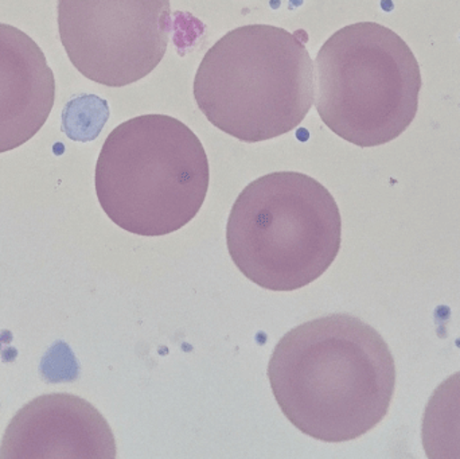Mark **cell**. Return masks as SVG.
I'll use <instances>...</instances> for the list:
<instances>
[{
    "label": "cell",
    "instance_id": "obj_1",
    "mask_svg": "<svg viewBox=\"0 0 460 459\" xmlns=\"http://www.w3.org/2000/svg\"><path fill=\"white\" fill-rule=\"evenodd\" d=\"M268 379L287 419L318 441L348 442L388 414L396 384L383 337L349 314L292 329L276 345Z\"/></svg>",
    "mask_w": 460,
    "mask_h": 459
},
{
    "label": "cell",
    "instance_id": "obj_2",
    "mask_svg": "<svg viewBox=\"0 0 460 459\" xmlns=\"http://www.w3.org/2000/svg\"><path fill=\"white\" fill-rule=\"evenodd\" d=\"M307 32L248 24L226 32L205 54L194 99L220 131L246 143L288 134L315 102V65Z\"/></svg>",
    "mask_w": 460,
    "mask_h": 459
},
{
    "label": "cell",
    "instance_id": "obj_3",
    "mask_svg": "<svg viewBox=\"0 0 460 459\" xmlns=\"http://www.w3.org/2000/svg\"><path fill=\"white\" fill-rule=\"evenodd\" d=\"M210 169L204 146L178 119L143 115L116 127L96 164L97 199L129 234L164 236L204 205Z\"/></svg>",
    "mask_w": 460,
    "mask_h": 459
},
{
    "label": "cell",
    "instance_id": "obj_4",
    "mask_svg": "<svg viewBox=\"0 0 460 459\" xmlns=\"http://www.w3.org/2000/svg\"><path fill=\"white\" fill-rule=\"evenodd\" d=\"M337 202L302 172H280L249 183L233 205L226 243L230 258L265 290L294 291L318 279L341 248Z\"/></svg>",
    "mask_w": 460,
    "mask_h": 459
},
{
    "label": "cell",
    "instance_id": "obj_5",
    "mask_svg": "<svg viewBox=\"0 0 460 459\" xmlns=\"http://www.w3.org/2000/svg\"><path fill=\"white\" fill-rule=\"evenodd\" d=\"M315 70L319 116L335 135L358 147L392 142L418 113V59L383 24L359 22L338 30L322 45Z\"/></svg>",
    "mask_w": 460,
    "mask_h": 459
},
{
    "label": "cell",
    "instance_id": "obj_6",
    "mask_svg": "<svg viewBox=\"0 0 460 459\" xmlns=\"http://www.w3.org/2000/svg\"><path fill=\"white\" fill-rule=\"evenodd\" d=\"M59 40L73 66L111 88L147 77L172 31L170 0H58Z\"/></svg>",
    "mask_w": 460,
    "mask_h": 459
},
{
    "label": "cell",
    "instance_id": "obj_7",
    "mask_svg": "<svg viewBox=\"0 0 460 459\" xmlns=\"http://www.w3.org/2000/svg\"><path fill=\"white\" fill-rule=\"evenodd\" d=\"M112 431L84 399L67 393L40 396L8 425L0 458H115Z\"/></svg>",
    "mask_w": 460,
    "mask_h": 459
},
{
    "label": "cell",
    "instance_id": "obj_8",
    "mask_svg": "<svg viewBox=\"0 0 460 459\" xmlns=\"http://www.w3.org/2000/svg\"><path fill=\"white\" fill-rule=\"evenodd\" d=\"M54 99L56 78L42 49L22 30L0 23V154L38 134Z\"/></svg>",
    "mask_w": 460,
    "mask_h": 459
},
{
    "label": "cell",
    "instance_id": "obj_9",
    "mask_svg": "<svg viewBox=\"0 0 460 459\" xmlns=\"http://www.w3.org/2000/svg\"><path fill=\"white\" fill-rule=\"evenodd\" d=\"M421 438L427 457L460 459V372L432 393L424 412Z\"/></svg>",
    "mask_w": 460,
    "mask_h": 459
}]
</instances>
